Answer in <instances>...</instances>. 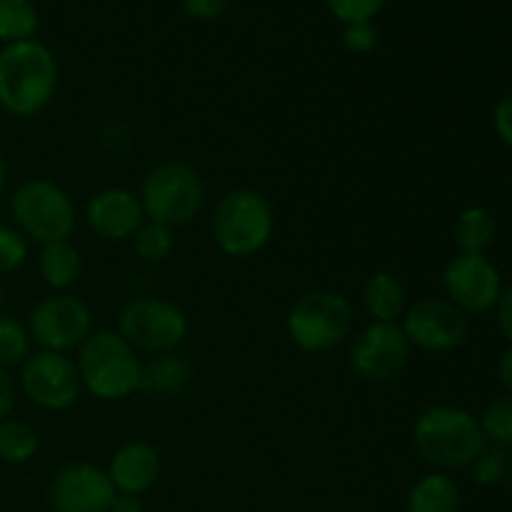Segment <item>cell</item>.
<instances>
[{
  "label": "cell",
  "instance_id": "6da1fadb",
  "mask_svg": "<svg viewBox=\"0 0 512 512\" xmlns=\"http://www.w3.org/2000/svg\"><path fill=\"white\" fill-rule=\"evenodd\" d=\"M60 73L53 50L40 40L0 48V108L15 118H33L53 103Z\"/></svg>",
  "mask_w": 512,
  "mask_h": 512
},
{
  "label": "cell",
  "instance_id": "7a4b0ae2",
  "mask_svg": "<svg viewBox=\"0 0 512 512\" xmlns=\"http://www.w3.org/2000/svg\"><path fill=\"white\" fill-rule=\"evenodd\" d=\"M413 445L440 473L470 468L488 448L478 418L458 405L425 408L413 423Z\"/></svg>",
  "mask_w": 512,
  "mask_h": 512
},
{
  "label": "cell",
  "instance_id": "3957f363",
  "mask_svg": "<svg viewBox=\"0 0 512 512\" xmlns=\"http://www.w3.org/2000/svg\"><path fill=\"white\" fill-rule=\"evenodd\" d=\"M80 383L93 398L118 403L140 390L143 363L118 330H95L78 348Z\"/></svg>",
  "mask_w": 512,
  "mask_h": 512
},
{
  "label": "cell",
  "instance_id": "277c9868",
  "mask_svg": "<svg viewBox=\"0 0 512 512\" xmlns=\"http://www.w3.org/2000/svg\"><path fill=\"white\" fill-rule=\"evenodd\" d=\"M213 240L228 258H253L275 233V213L270 200L253 188L228 190L218 200L210 220Z\"/></svg>",
  "mask_w": 512,
  "mask_h": 512
},
{
  "label": "cell",
  "instance_id": "5b68a950",
  "mask_svg": "<svg viewBox=\"0 0 512 512\" xmlns=\"http://www.w3.org/2000/svg\"><path fill=\"white\" fill-rule=\"evenodd\" d=\"M355 323L350 300L335 290H310L290 305L285 330L290 343L303 353H328L345 343Z\"/></svg>",
  "mask_w": 512,
  "mask_h": 512
},
{
  "label": "cell",
  "instance_id": "8992f818",
  "mask_svg": "<svg viewBox=\"0 0 512 512\" xmlns=\"http://www.w3.org/2000/svg\"><path fill=\"white\" fill-rule=\"evenodd\" d=\"M15 228L40 245L70 240L78 225L73 198L55 180L30 178L15 188L10 198Z\"/></svg>",
  "mask_w": 512,
  "mask_h": 512
},
{
  "label": "cell",
  "instance_id": "52a82bcc",
  "mask_svg": "<svg viewBox=\"0 0 512 512\" xmlns=\"http://www.w3.org/2000/svg\"><path fill=\"white\" fill-rule=\"evenodd\" d=\"M140 205L145 220L180 228L195 220L205 205V185L198 170L188 163L168 160L148 170L140 185Z\"/></svg>",
  "mask_w": 512,
  "mask_h": 512
},
{
  "label": "cell",
  "instance_id": "ba28073f",
  "mask_svg": "<svg viewBox=\"0 0 512 512\" xmlns=\"http://www.w3.org/2000/svg\"><path fill=\"white\" fill-rule=\"evenodd\" d=\"M188 315L165 298H135L120 310L118 333L143 353H173L188 338Z\"/></svg>",
  "mask_w": 512,
  "mask_h": 512
},
{
  "label": "cell",
  "instance_id": "9c48e42d",
  "mask_svg": "<svg viewBox=\"0 0 512 512\" xmlns=\"http://www.w3.org/2000/svg\"><path fill=\"white\" fill-rule=\"evenodd\" d=\"M25 325L40 350L70 353L80 348L93 333V315L78 295L53 293L33 305Z\"/></svg>",
  "mask_w": 512,
  "mask_h": 512
},
{
  "label": "cell",
  "instance_id": "30bf717a",
  "mask_svg": "<svg viewBox=\"0 0 512 512\" xmlns=\"http://www.w3.org/2000/svg\"><path fill=\"white\" fill-rule=\"evenodd\" d=\"M20 388L25 398L43 410H68L78 403L83 393L78 365L68 353L38 350L20 365Z\"/></svg>",
  "mask_w": 512,
  "mask_h": 512
},
{
  "label": "cell",
  "instance_id": "8fae6325",
  "mask_svg": "<svg viewBox=\"0 0 512 512\" xmlns=\"http://www.w3.org/2000/svg\"><path fill=\"white\" fill-rule=\"evenodd\" d=\"M408 335L400 323H370L350 348V368L368 383H390L400 378L410 360Z\"/></svg>",
  "mask_w": 512,
  "mask_h": 512
},
{
  "label": "cell",
  "instance_id": "7c38bea8",
  "mask_svg": "<svg viewBox=\"0 0 512 512\" xmlns=\"http://www.w3.org/2000/svg\"><path fill=\"white\" fill-rule=\"evenodd\" d=\"M443 288L450 303L465 315H483L498 305L503 275L485 255L458 253L443 268Z\"/></svg>",
  "mask_w": 512,
  "mask_h": 512
},
{
  "label": "cell",
  "instance_id": "4fadbf2b",
  "mask_svg": "<svg viewBox=\"0 0 512 512\" xmlns=\"http://www.w3.org/2000/svg\"><path fill=\"white\" fill-rule=\"evenodd\" d=\"M403 330L410 345L428 353H450L468 340L470 323L463 310L443 298H420L408 305Z\"/></svg>",
  "mask_w": 512,
  "mask_h": 512
},
{
  "label": "cell",
  "instance_id": "5bb4252c",
  "mask_svg": "<svg viewBox=\"0 0 512 512\" xmlns=\"http://www.w3.org/2000/svg\"><path fill=\"white\" fill-rule=\"evenodd\" d=\"M115 495L108 470L93 463H70L50 483V508L55 512H108Z\"/></svg>",
  "mask_w": 512,
  "mask_h": 512
},
{
  "label": "cell",
  "instance_id": "9a60e30c",
  "mask_svg": "<svg viewBox=\"0 0 512 512\" xmlns=\"http://www.w3.org/2000/svg\"><path fill=\"white\" fill-rule=\"evenodd\" d=\"M85 220L98 238L108 243H123V240H133L140 225L145 223V213L133 190L105 188L88 200Z\"/></svg>",
  "mask_w": 512,
  "mask_h": 512
},
{
  "label": "cell",
  "instance_id": "2e32d148",
  "mask_svg": "<svg viewBox=\"0 0 512 512\" xmlns=\"http://www.w3.org/2000/svg\"><path fill=\"white\" fill-rule=\"evenodd\" d=\"M108 478L115 493L143 495L158 483L160 453L145 440H130L113 453L108 465Z\"/></svg>",
  "mask_w": 512,
  "mask_h": 512
},
{
  "label": "cell",
  "instance_id": "e0dca14e",
  "mask_svg": "<svg viewBox=\"0 0 512 512\" xmlns=\"http://www.w3.org/2000/svg\"><path fill=\"white\" fill-rule=\"evenodd\" d=\"M193 365L180 353L153 355L140 373V390L153 398H175L193 383Z\"/></svg>",
  "mask_w": 512,
  "mask_h": 512
},
{
  "label": "cell",
  "instance_id": "ac0fdd59",
  "mask_svg": "<svg viewBox=\"0 0 512 512\" xmlns=\"http://www.w3.org/2000/svg\"><path fill=\"white\" fill-rule=\"evenodd\" d=\"M363 305L373 323H398L408 310V290L390 270H375L363 285Z\"/></svg>",
  "mask_w": 512,
  "mask_h": 512
},
{
  "label": "cell",
  "instance_id": "d6986e66",
  "mask_svg": "<svg viewBox=\"0 0 512 512\" xmlns=\"http://www.w3.org/2000/svg\"><path fill=\"white\" fill-rule=\"evenodd\" d=\"M460 508L463 495L458 483L440 470L415 480L405 500V512H460Z\"/></svg>",
  "mask_w": 512,
  "mask_h": 512
},
{
  "label": "cell",
  "instance_id": "ffe728a7",
  "mask_svg": "<svg viewBox=\"0 0 512 512\" xmlns=\"http://www.w3.org/2000/svg\"><path fill=\"white\" fill-rule=\"evenodd\" d=\"M80 270H83V258L70 240L48 243L40 248L38 273L43 283L53 288L55 293H68L78 283Z\"/></svg>",
  "mask_w": 512,
  "mask_h": 512
},
{
  "label": "cell",
  "instance_id": "44dd1931",
  "mask_svg": "<svg viewBox=\"0 0 512 512\" xmlns=\"http://www.w3.org/2000/svg\"><path fill=\"white\" fill-rule=\"evenodd\" d=\"M453 235L460 253L485 255V250L498 238V220L483 205H470L455 220Z\"/></svg>",
  "mask_w": 512,
  "mask_h": 512
},
{
  "label": "cell",
  "instance_id": "7402d4cb",
  "mask_svg": "<svg viewBox=\"0 0 512 512\" xmlns=\"http://www.w3.org/2000/svg\"><path fill=\"white\" fill-rule=\"evenodd\" d=\"M40 440L33 425L18 418L0 420V460L8 465H25L38 455Z\"/></svg>",
  "mask_w": 512,
  "mask_h": 512
},
{
  "label": "cell",
  "instance_id": "603a6c76",
  "mask_svg": "<svg viewBox=\"0 0 512 512\" xmlns=\"http://www.w3.org/2000/svg\"><path fill=\"white\" fill-rule=\"evenodd\" d=\"M40 15L33 0H0V43H23L38 33Z\"/></svg>",
  "mask_w": 512,
  "mask_h": 512
},
{
  "label": "cell",
  "instance_id": "cb8c5ba5",
  "mask_svg": "<svg viewBox=\"0 0 512 512\" xmlns=\"http://www.w3.org/2000/svg\"><path fill=\"white\" fill-rule=\"evenodd\" d=\"M30 330L23 320L0 313V368H20L30 358Z\"/></svg>",
  "mask_w": 512,
  "mask_h": 512
},
{
  "label": "cell",
  "instance_id": "d4e9b609",
  "mask_svg": "<svg viewBox=\"0 0 512 512\" xmlns=\"http://www.w3.org/2000/svg\"><path fill=\"white\" fill-rule=\"evenodd\" d=\"M478 423L485 435V443L512 448V395L503 393L490 400Z\"/></svg>",
  "mask_w": 512,
  "mask_h": 512
},
{
  "label": "cell",
  "instance_id": "484cf974",
  "mask_svg": "<svg viewBox=\"0 0 512 512\" xmlns=\"http://www.w3.org/2000/svg\"><path fill=\"white\" fill-rule=\"evenodd\" d=\"M173 248V228L153 223V220H145L138 228V233L133 235V250L143 263H163L173 253Z\"/></svg>",
  "mask_w": 512,
  "mask_h": 512
},
{
  "label": "cell",
  "instance_id": "4316f807",
  "mask_svg": "<svg viewBox=\"0 0 512 512\" xmlns=\"http://www.w3.org/2000/svg\"><path fill=\"white\" fill-rule=\"evenodd\" d=\"M470 468H473V478L478 485L490 488V485L505 483V478H508L512 470L510 448H500V445L485 448Z\"/></svg>",
  "mask_w": 512,
  "mask_h": 512
},
{
  "label": "cell",
  "instance_id": "83f0119b",
  "mask_svg": "<svg viewBox=\"0 0 512 512\" xmlns=\"http://www.w3.org/2000/svg\"><path fill=\"white\" fill-rule=\"evenodd\" d=\"M30 255L28 238L18 228L0 225V275L18 273Z\"/></svg>",
  "mask_w": 512,
  "mask_h": 512
},
{
  "label": "cell",
  "instance_id": "f1b7e54d",
  "mask_svg": "<svg viewBox=\"0 0 512 512\" xmlns=\"http://www.w3.org/2000/svg\"><path fill=\"white\" fill-rule=\"evenodd\" d=\"M388 0H325L330 15L338 18L340 23H365V20H375L380 10L385 8Z\"/></svg>",
  "mask_w": 512,
  "mask_h": 512
},
{
  "label": "cell",
  "instance_id": "f546056e",
  "mask_svg": "<svg viewBox=\"0 0 512 512\" xmlns=\"http://www.w3.org/2000/svg\"><path fill=\"white\" fill-rule=\"evenodd\" d=\"M378 28H375L373 20H365V23H348L343 25V45L350 53H370V50L378 48Z\"/></svg>",
  "mask_w": 512,
  "mask_h": 512
},
{
  "label": "cell",
  "instance_id": "4dcf8cb0",
  "mask_svg": "<svg viewBox=\"0 0 512 512\" xmlns=\"http://www.w3.org/2000/svg\"><path fill=\"white\" fill-rule=\"evenodd\" d=\"M235 0H183V10L193 20H218L233 8Z\"/></svg>",
  "mask_w": 512,
  "mask_h": 512
},
{
  "label": "cell",
  "instance_id": "1f68e13d",
  "mask_svg": "<svg viewBox=\"0 0 512 512\" xmlns=\"http://www.w3.org/2000/svg\"><path fill=\"white\" fill-rule=\"evenodd\" d=\"M493 128L498 138L503 140L508 148H512V93L505 95L493 110Z\"/></svg>",
  "mask_w": 512,
  "mask_h": 512
},
{
  "label": "cell",
  "instance_id": "d6a6232c",
  "mask_svg": "<svg viewBox=\"0 0 512 512\" xmlns=\"http://www.w3.org/2000/svg\"><path fill=\"white\" fill-rule=\"evenodd\" d=\"M495 323H498L500 335L512 345V283L505 285L500 293L498 305H495Z\"/></svg>",
  "mask_w": 512,
  "mask_h": 512
},
{
  "label": "cell",
  "instance_id": "836d02e7",
  "mask_svg": "<svg viewBox=\"0 0 512 512\" xmlns=\"http://www.w3.org/2000/svg\"><path fill=\"white\" fill-rule=\"evenodd\" d=\"M15 398H18V390H15V380L10 378V373L5 368H0V420L10 418L15 408Z\"/></svg>",
  "mask_w": 512,
  "mask_h": 512
},
{
  "label": "cell",
  "instance_id": "e575fe53",
  "mask_svg": "<svg viewBox=\"0 0 512 512\" xmlns=\"http://www.w3.org/2000/svg\"><path fill=\"white\" fill-rule=\"evenodd\" d=\"M498 380L505 388V393L512 395V345L508 350H503L498 360Z\"/></svg>",
  "mask_w": 512,
  "mask_h": 512
},
{
  "label": "cell",
  "instance_id": "d590c367",
  "mask_svg": "<svg viewBox=\"0 0 512 512\" xmlns=\"http://www.w3.org/2000/svg\"><path fill=\"white\" fill-rule=\"evenodd\" d=\"M108 512H143V500L138 495H123L118 493L110 503Z\"/></svg>",
  "mask_w": 512,
  "mask_h": 512
},
{
  "label": "cell",
  "instance_id": "8d00e7d4",
  "mask_svg": "<svg viewBox=\"0 0 512 512\" xmlns=\"http://www.w3.org/2000/svg\"><path fill=\"white\" fill-rule=\"evenodd\" d=\"M5 183H8V163H5L3 153H0V193L5 190Z\"/></svg>",
  "mask_w": 512,
  "mask_h": 512
},
{
  "label": "cell",
  "instance_id": "74e56055",
  "mask_svg": "<svg viewBox=\"0 0 512 512\" xmlns=\"http://www.w3.org/2000/svg\"><path fill=\"white\" fill-rule=\"evenodd\" d=\"M0 305H3V283H0Z\"/></svg>",
  "mask_w": 512,
  "mask_h": 512
}]
</instances>
